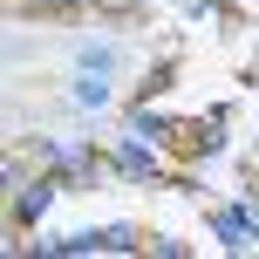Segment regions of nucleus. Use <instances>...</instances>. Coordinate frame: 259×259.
<instances>
[{
  "mask_svg": "<svg viewBox=\"0 0 259 259\" xmlns=\"http://www.w3.org/2000/svg\"><path fill=\"white\" fill-rule=\"evenodd\" d=\"M211 232L225 252H252L259 246V205H219L211 211Z\"/></svg>",
  "mask_w": 259,
  "mask_h": 259,
  "instance_id": "nucleus-1",
  "label": "nucleus"
},
{
  "mask_svg": "<svg viewBox=\"0 0 259 259\" xmlns=\"http://www.w3.org/2000/svg\"><path fill=\"white\" fill-rule=\"evenodd\" d=\"M116 170H123V178H143V184H164L170 178V164L150 150V137H137V130L116 137Z\"/></svg>",
  "mask_w": 259,
  "mask_h": 259,
  "instance_id": "nucleus-2",
  "label": "nucleus"
},
{
  "mask_svg": "<svg viewBox=\"0 0 259 259\" xmlns=\"http://www.w3.org/2000/svg\"><path fill=\"white\" fill-rule=\"evenodd\" d=\"M55 191H62V178H21V184H14V225H34L41 219V211H48L55 205Z\"/></svg>",
  "mask_w": 259,
  "mask_h": 259,
  "instance_id": "nucleus-3",
  "label": "nucleus"
},
{
  "mask_svg": "<svg viewBox=\"0 0 259 259\" xmlns=\"http://www.w3.org/2000/svg\"><path fill=\"white\" fill-rule=\"evenodd\" d=\"M68 103H75V109H109V103H116V75L75 68V75H68Z\"/></svg>",
  "mask_w": 259,
  "mask_h": 259,
  "instance_id": "nucleus-4",
  "label": "nucleus"
},
{
  "mask_svg": "<svg viewBox=\"0 0 259 259\" xmlns=\"http://www.w3.org/2000/svg\"><path fill=\"white\" fill-rule=\"evenodd\" d=\"M68 68H103V75H123V68H130V48H123V41H75V48H68Z\"/></svg>",
  "mask_w": 259,
  "mask_h": 259,
  "instance_id": "nucleus-5",
  "label": "nucleus"
},
{
  "mask_svg": "<svg viewBox=\"0 0 259 259\" xmlns=\"http://www.w3.org/2000/svg\"><path fill=\"white\" fill-rule=\"evenodd\" d=\"M96 239H103V252H137V225H130V219H116V225H103V232H96Z\"/></svg>",
  "mask_w": 259,
  "mask_h": 259,
  "instance_id": "nucleus-6",
  "label": "nucleus"
},
{
  "mask_svg": "<svg viewBox=\"0 0 259 259\" xmlns=\"http://www.w3.org/2000/svg\"><path fill=\"white\" fill-rule=\"evenodd\" d=\"M14 7H27V14H62V7H89V0H14Z\"/></svg>",
  "mask_w": 259,
  "mask_h": 259,
  "instance_id": "nucleus-7",
  "label": "nucleus"
},
{
  "mask_svg": "<svg viewBox=\"0 0 259 259\" xmlns=\"http://www.w3.org/2000/svg\"><path fill=\"white\" fill-rule=\"evenodd\" d=\"M89 7H103V14H137L143 0H89Z\"/></svg>",
  "mask_w": 259,
  "mask_h": 259,
  "instance_id": "nucleus-8",
  "label": "nucleus"
},
{
  "mask_svg": "<svg viewBox=\"0 0 259 259\" xmlns=\"http://www.w3.org/2000/svg\"><path fill=\"white\" fill-rule=\"evenodd\" d=\"M143 7H150V0H143Z\"/></svg>",
  "mask_w": 259,
  "mask_h": 259,
  "instance_id": "nucleus-9",
  "label": "nucleus"
},
{
  "mask_svg": "<svg viewBox=\"0 0 259 259\" xmlns=\"http://www.w3.org/2000/svg\"><path fill=\"white\" fill-rule=\"evenodd\" d=\"M219 7H225V0H219Z\"/></svg>",
  "mask_w": 259,
  "mask_h": 259,
  "instance_id": "nucleus-10",
  "label": "nucleus"
}]
</instances>
